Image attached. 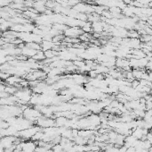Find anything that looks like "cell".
Here are the masks:
<instances>
[{"mask_svg":"<svg viewBox=\"0 0 152 152\" xmlns=\"http://www.w3.org/2000/svg\"><path fill=\"white\" fill-rule=\"evenodd\" d=\"M83 33L84 32L79 27H68L64 31V36L68 38H77Z\"/></svg>","mask_w":152,"mask_h":152,"instance_id":"cell-1","label":"cell"},{"mask_svg":"<svg viewBox=\"0 0 152 152\" xmlns=\"http://www.w3.org/2000/svg\"><path fill=\"white\" fill-rule=\"evenodd\" d=\"M31 58H33L35 61H37V62H41V61H43V60H45L46 59V57H45V54H44V51H42V50H38L37 53H36V55L33 57H31Z\"/></svg>","mask_w":152,"mask_h":152,"instance_id":"cell-2","label":"cell"},{"mask_svg":"<svg viewBox=\"0 0 152 152\" xmlns=\"http://www.w3.org/2000/svg\"><path fill=\"white\" fill-rule=\"evenodd\" d=\"M146 141H149V142H152V136H151V132H150V131L146 134V139H145Z\"/></svg>","mask_w":152,"mask_h":152,"instance_id":"cell-3","label":"cell"},{"mask_svg":"<svg viewBox=\"0 0 152 152\" xmlns=\"http://www.w3.org/2000/svg\"><path fill=\"white\" fill-rule=\"evenodd\" d=\"M126 152H135V148L133 147H129V148H127Z\"/></svg>","mask_w":152,"mask_h":152,"instance_id":"cell-4","label":"cell"},{"mask_svg":"<svg viewBox=\"0 0 152 152\" xmlns=\"http://www.w3.org/2000/svg\"><path fill=\"white\" fill-rule=\"evenodd\" d=\"M94 152H103L102 149H99V150H97V151H94Z\"/></svg>","mask_w":152,"mask_h":152,"instance_id":"cell-5","label":"cell"}]
</instances>
